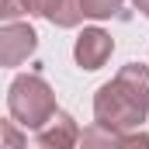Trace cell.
<instances>
[{
	"label": "cell",
	"mask_w": 149,
	"mask_h": 149,
	"mask_svg": "<svg viewBox=\"0 0 149 149\" xmlns=\"http://www.w3.org/2000/svg\"><path fill=\"white\" fill-rule=\"evenodd\" d=\"M7 108H10V118L21 128L35 132L38 125H45V118L56 111V94H52V87L38 73H21L10 83V90H7Z\"/></svg>",
	"instance_id": "6da1fadb"
},
{
	"label": "cell",
	"mask_w": 149,
	"mask_h": 149,
	"mask_svg": "<svg viewBox=\"0 0 149 149\" xmlns=\"http://www.w3.org/2000/svg\"><path fill=\"white\" fill-rule=\"evenodd\" d=\"M94 121L111 128V132H132V128H142L146 111L111 80L94 94Z\"/></svg>",
	"instance_id": "7a4b0ae2"
},
{
	"label": "cell",
	"mask_w": 149,
	"mask_h": 149,
	"mask_svg": "<svg viewBox=\"0 0 149 149\" xmlns=\"http://www.w3.org/2000/svg\"><path fill=\"white\" fill-rule=\"evenodd\" d=\"M38 49V35L24 21H7L0 24V66H21Z\"/></svg>",
	"instance_id": "3957f363"
},
{
	"label": "cell",
	"mask_w": 149,
	"mask_h": 149,
	"mask_svg": "<svg viewBox=\"0 0 149 149\" xmlns=\"http://www.w3.org/2000/svg\"><path fill=\"white\" fill-rule=\"evenodd\" d=\"M114 52V38L104 31V28H83L80 38H76L73 45V59L80 70H87V73H94V70H101L108 59H111Z\"/></svg>",
	"instance_id": "277c9868"
},
{
	"label": "cell",
	"mask_w": 149,
	"mask_h": 149,
	"mask_svg": "<svg viewBox=\"0 0 149 149\" xmlns=\"http://www.w3.org/2000/svg\"><path fill=\"white\" fill-rule=\"evenodd\" d=\"M35 142L42 149H70L80 142V128H76V121H73V114H66V111H56L45 118V125H38L35 128Z\"/></svg>",
	"instance_id": "5b68a950"
},
{
	"label": "cell",
	"mask_w": 149,
	"mask_h": 149,
	"mask_svg": "<svg viewBox=\"0 0 149 149\" xmlns=\"http://www.w3.org/2000/svg\"><path fill=\"white\" fill-rule=\"evenodd\" d=\"M114 83H118V87H121V90H125V94L149 114V66H142V63H128V66L118 70Z\"/></svg>",
	"instance_id": "8992f818"
},
{
	"label": "cell",
	"mask_w": 149,
	"mask_h": 149,
	"mask_svg": "<svg viewBox=\"0 0 149 149\" xmlns=\"http://www.w3.org/2000/svg\"><path fill=\"white\" fill-rule=\"evenodd\" d=\"M45 17H49L56 28H76V24L83 21V3H80V0H56Z\"/></svg>",
	"instance_id": "52a82bcc"
},
{
	"label": "cell",
	"mask_w": 149,
	"mask_h": 149,
	"mask_svg": "<svg viewBox=\"0 0 149 149\" xmlns=\"http://www.w3.org/2000/svg\"><path fill=\"white\" fill-rule=\"evenodd\" d=\"M83 3V17H94V21H104V17H111L121 10V3L125 0H80Z\"/></svg>",
	"instance_id": "ba28073f"
},
{
	"label": "cell",
	"mask_w": 149,
	"mask_h": 149,
	"mask_svg": "<svg viewBox=\"0 0 149 149\" xmlns=\"http://www.w3.org/2000/svg\"><path fill=\"white\" fill-rule=\"evenodd\" d=\"M24 142H28V139H24V132H21V125H17V121H0V146L21 149Z\"/></svg>",
	"instance_id": "9c48e42d"
},
{
	"label": "cell",
	"mask_w": 149,
	"mask_h": 149,
	"mask_svg": "<svg viewBox=\"0 0 149 149\" xmlns=\"http://www.w3.org/2000/svg\"><path fill=\"white\" fill-rule=\"evenodd\" d=\"M24 10V0H0V21H17Z\"/></svg>",
	"instance_id": "30bf717a"
},
{
	"label": "cell",
	"mask_w": 149,
	"mask_h": 149,
	"mask_svg": "<svg viewBox=\"0 0 149 149\" xmlns=\"http://www.w3.org/2000/svg\"><path fill=\"white\" fill-rule=\"evenodd\" d=\"M52 3H56V0H24V10H28L31 17H45V14L52 10Z\"/></svg>",
	"instance_id": "8fae6325"
},
{
	"label": "cell",
	"mask_w": 149,
	"mask_h": 149,
	"mask_svg": "<svg viewBox=\"0 0 149 149\" xmlns=\"http://www.w3.org/2000/svg\"><path fill=\"white\" fill-rule=\"evenodd\" d=\"M132 3H135L139 14H146V17H149V0H132Z\"/></svg>",
	"instance_id": "7c38bea8"
}]
</instances>
